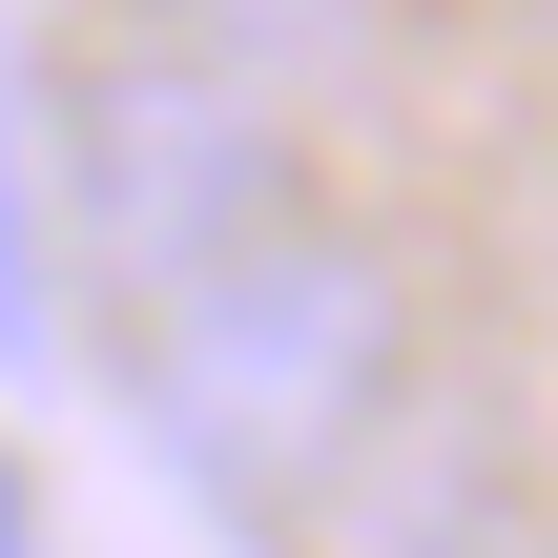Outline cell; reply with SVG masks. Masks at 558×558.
<instances>
[{
  "mask_svg": "<svg viewBox=\"0 0 558 558\" xmlns=\"http://www.w3.org/2000/svg\"><path fill=\"white\" fill-rule=\"evenodd\" d=\"M62 352V269H41V186H21V104H0V373Z\"/></svg>",
  "mask_w": 558,
  "mask_h": 558,
  "instance_id": "277c9868",
  "label": "cell"
},
{
  "mask_svg": "<svg viewBox=\"0 0 558 558\" xmlns=\"http://www.w3.org/2000/svg\"><path fill=\"white\" fill-rule=\"evenodd\" d=\"M476 558H558V538H476Z\"/></svg>",
  "mask_w": 558,
  "mask_h": 558,
  "instance_id": "8992f818",
  "label": "cell"
},
{
  "mask_svg": "<svg viewBox=\"0 0 558 558\" xmlns=\"http://www.w3.org/2000/svg\"><path fill=\"white\" fill-rule=\"evenodd\" d=\"M62 186H83V269L124 290V331L186 311L207 269H248L269 228H311V186H290V104H269L248 62L166 41V21L83 62V104H62Z\"/></svg>",
  "mask_w": 558,
  "mask_h": 558,
  "instance_id": "7a4b0ae2",
  "label": "cell"
},
{
  "mask_svg": "<svg viewBox=\"0 0 558 558\" xmlns=\"http://www.w3.org/2000/svg\"><path fill=\"white\" fill-rule=\"evenodd\" d=\"M0 558H41V497H21V456H0Z\"/></svg>",
  "mask_w": 558,
  "mask_h": 558,
  "instance_id": "5b68a950",
  "label": "cell"
},
{
  "mask_svg": "<svg viewBox=\"0 0 558 558\" xmlns=\"http://www.w3.org/2000/svg\"><path fill=\"white\" fill-rule=\"evenodd\" d=\"M145 414L207 497H331L393 414H414V290L373 228H269L248 269H207L186 311H145Z\"/></svg>",
  "mask_w": 558,
  "mask_h": 558,
  "instance_id": "6da1fadb",
  "label": "cell"
},
{
  "mask_svg": "<svg viewBox=\"0 0 558 558\" xmlns=\"http://www.w3.org/2000/svg\"><path fill=\"white\" fill-rule=\"evenodd\" d=\"M166 41H207V62H248L290 104V83H352L373 62V0H166Z\"/></svg>",
  "mask_w": 558,
  "mask_h": 558,
  "instance_id": "3957f363",
  "label": "cell"
}]
</instances>
